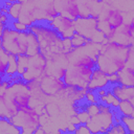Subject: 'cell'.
I'll list each match as a JSON object with an SVG mask.
<instances>
[{"label":"cell","instance_id":"6da1fadb","mask_svg":"<svg viewBox=\"0 0 134 134\" xmlns=\"http://www.w3.org/2000/svg\"><path fill=\"white\" fill-rule=\"evenodd\" d=\"M129 63H133V44L125 45L116 41H106L96 57V68L106 74L117 73Z\"/></svg>","mask_w":134,"mask_h":134},{"label":"cell","instance_id":"7a4b0ae2","mask_svg":"<svg viewBox=\"0 0 134 134\" xmlns=\"http://www.w3.org/2000/svg\"><path fill=\"white\" fill-rule=\"evenodd\" d=\"M0 45L8 53L13 55L31 57L40 52L39 41L35 34L30 30L21 32L5 26L0 36Z\"/></svg>","mask_w":134,"mask_h":134},{"label":"cell","instance_id":"3957f363","mask_svg":"<svg viewBox=\"0 0 134 134\" xmlns=\"http://www.w3.org/2000/svg\"><path fill=\"white\" fill-rule=\"evenodd\" d=\"M28 30L36 35L40 45V52H42L46 58H49L55 53L63 52V39L61 38L59 32L50 26L48 22H36L28 27Z\"/></svg>","mask_w":134,"mask_h":134},{"label":"cell","instance_id":"277c9868","mask_svg":"<svg viewBox=\"0 0 134 134\" xmlns=\"http://www.w3.org/2000/svg\"><path fill=\"white\" fill-rule=\"evenodd\" d=\"M102 44L89 42L85 46L72 48L66 53L68 66H83L90 69L96 68V57L99 52Z\"/></svg>","mask_w":134,"mask_h":134},{"label":"cell","instance_id":"5b68a950","mask_svg":"<svg viewBox=\"0 0 134 134\" xmlns=\"http://www.w3.org/2000/svg\"><path fill=\"white\" fill-rule=\"evenodd\" d=\"M9 121L20 130V133H35L40 127V116L32 107L17 111Z\"/></svg>","mask_w":134,"mask_h":134},{"label":"cell","instance_id":"8992f818","mask_svg":"<svg viewBox=\"0 0 134 134\" xmlns=\"http://www.w3.org/2000/svg\"><path fill=\"white\" fill-rule=\"evenodd\" d=\"M75 32L87 38L90 42L103 44L107 40L105 35L97 28V18L88 17V18H77L74 20Z\"/></svg>","mask_w":134,"mask_h":134},{"label":"cell","instance_id":"52a82bcc","mask_svg":"<svg viewBox=\"0 0 134 134\" xmlns=\"http://www.w3.org/2000/svg\"><path fill=\"white\" fill-rule=\"evenodd\" d=\"M126 22L125 16L116 7L103 8L97 17V28L105 35L110 29L119 28Z\"/></svg>","mask_w":134,"mask_h":134},{"label":"cell","instance_id":"ba28073f","mask_svg":"<svg viewBox=\"0 0 134 134\" xmlns=\"http://www.w3.org/2000/svg\"><path fill=\"white\" fill-rule=\"evenodd\" d=\"M92 71L93 69L83 66H68L63 81L67 87L87 89Z\"/></svg>","mask_w":134,"mask_h":134},{"label":"cell","instance_id":"9c48e42d","mask_svg":"<svg viewBox=\"0 0 134 134\" xmlns=\"http://www.w3.org/2000/svg\"><path fill=\"white\" fill-rule=\"evenodd\" d=\"M46 66H47V58L42 52L28 57L27 69L21 75V79L24 82L39 80L43 74L46 73Z\"/></svg>","mask_w":134,"mask_h":134},{"label":"cell","instance_id":"30bf717a","mask_svg":"<svg viewBox=\"0 0 134 134\" xmlns=\"http://www.w3.org/2000/svg\"><path fill=\"white\" fill-rule=\"evenodd\" d=\"M113 124V109L98 112L95 115L90 116L89 120L86 122L91 133H107Z\"/></svg>","mask_w":134,"mask_h":134},{"label":"cell","instance_id":"8fae6325","mask_svg":"<svg viewBox=\"0 0 134 134\" xmlns=\"http://www.w3.org/2000/svg\"><path fill=\"white\" fill-rule=\"evenodd\" d=\"M39 87L41 92L46 95H57L65 91L67 88L63 79H59L47 73L43 74L39 79Z\"/></svg>","mask_w":134,"mask_h":134},{"label":"cell","instance_id":"7c38bea8","mask_svg":"<svg viewBox=\"0 0 134 134\" xmlns=\"http://www.w3.org/2000/svg\"><path fill=\"white\" fill-rule=\"evenodd\" d=\"M48 23L59 32L62 39H70L75 34L74 21L63 15H58Z\"/></svg>","mask_w":134,"mask_h":134},{"label":"cell","instance_id":"4fadbf2b","mask_svg":"<svg viewBox=\"0 0 134 134\" xmlns=\"http://www.w3.org/2000/svg\"><path fill=\"white\" fill-rule=\"evenodd\" d=\"M59 15H63L71 20L80 18V2L79 0H54Z\"/></svg>","mask_w":134,"mask_h":134},{"label":"cell","instance_id":"5bb4252c","mask_svg":"<svg viewBox=\"0 0 134 134\" xmlns=\"http://www.w3.org/2000/svg\"><path fill=\"white\" fill-rule=\"evenodd\" d=\"M134 37V21L131 19L129 22H125L119 28L116 30V35L113 41L125 45H132Z\"/></svg>","mask_w":134,"mask_h":134},{"label":"cell","instance_id":"9a60e30c","mask_svg":"<svg viewBox=\"0 0 134 134\" xmlns=\"http://www.w3.org/2000/svg\"><path fill=\"white\" fill-rule=\"evenodd\" d=\"M109 86L108 82V74H106L104 71H102L98 68H94L90 77V81L87 86V90L95 91L99 88H105Z\"/></svg>","mask_w":134,"mask_h":134},{"label":"cell","instance_id":"2e32d148","mask_svg":"<svg viewBox=\"0 0 134 134\" xmlns=\"http://www.w3.org/2000/svg\"><path fill=\"white\" fill-rule=\"evenodd\" d=\"M109 90L119 99V100H134V89L133 86H125L121 84H114L108 86Z\"/></svg>","mask_w":134,"mask_h":134},{"label":"cell","instance_id":"e0dca14e","mask_svg":"<svg viewBox=\"0 0 134 134\" xmlns=\"http://www.w3.org/2000/svg\"><path fill=\"white\" fill-rule=\"evenodd\" d=\"M118 75V84L125 86H133L134 85V68L133 63H129L125 68L117 72Z\"/></svg>","mask_w":134,"mask_h":134},{"label":"cell","instance_id":"ac0fdd59","mask_svg":"<svg viewBox=\"0 0 134 134\" xmlns=\"http://www.w3.org/2000/svg\"><path fill=\"white\" fill-rule=\"evenodd\" d=\"M117 111L120 115L134 116V105L130 100H120L117 107Z\"/></svg>","mask_w":134,"mask_h":134},{"label":"cell","instance_id":"d6986e66","mask_svg":"<svg viewBox=\"0 0 134 134\" xmlns=\"http://www.w3.org/2000/svg\"><path fill=\"white\" fill-rule=\"evenodd\" d=\"M98 99H99L100 103H103V104L109 106V107L112 108V109H117L118 104H119V102H120V100H119V99H118V98H117V97H116L110 90H108L107 93H106L104 96L99 97Z\"/></svg>","mask_w":134,"mask_h":134},{"label":"cell","instance_id":"ffe728a7","mask_svg":"<svg viewBox=\"0 0 134 134\" xmlns=\"http://www.w3.org/2000/svg\"><path fill=\"white\" fill-rule=\"evenodd\" d=\"M16 74H17V57L13 55V54H9L5 77H12Z\"/></svg>","mask_w":134,"mask_h":134},{"label":"cell","instance_id":"44dd1931","mask_svg":"<svg viewBox=\"0 0 134 134\" xmlns=\"http://www.w3.org/2000/svg\"><path fill=\"white\" fill-rule=\"evenodd\" d=\"M8 55L9 54L0 45V76H3V77H5V75H6Z\"/></svg>","mask_w":134,"mask_h":134},{"label":"cell","instance_id":"7402d4cb","mask_svg":"<svg viewBox=\"0 0 134 134\" xmlns=\"http://www.w3.org/2000/svg\"><path fill=\"white\" fill-rule=\"evenodd\" d=\"M21 8H22V3L19 1L14 2L9 7H8V17L10 20H18L20 13H21Z\"/></svg>","mask_w":134,"mask_h":134},{"label":"cell","instance_id":"603a6c76","mask_svg":"<svg viewBox=\"0 0 134 134\" xmlns=\"http://www.w3.org/2000/svg\"><path fill=\"white\" fill-rule=\"evenodd\" d=\"M70 42H71L72 48H79V47L85 46V45L88 44L90 41H89L87 38H85V37H83V36H81V35H79V34L75 32V34L70 38Z\"/></svg>","mask_w":134,"mask_h":134},{"label":"cell","instance_id":"cb8c5ba5","mask_svg":"<svg viewBox=\"0 0 134 134\" xmlns=\"http://www.w3.org/2000/svg\"><path fill=\"white\" fill-rule=\"evenodd\" d=\"M28 57L27 55H18L17 57V74L22 75L27 69Z\"/></svg>","mask_w":134,"mask_h":134},{"label":"cell","instance_id":"d4e9b609","mask_svg":"<svg viewBox=\"0 0 134 134\" xmlns=\"http://www.w3.org/2000/svg\"><path fill=\"white\" fill-rule=\"evenodd\" d=\"M120 122L125 126L129 134H134V117L133 116L120 115Z\"/></svg>","mask_w":134,"mask_h":134},{"label":"cell","instance_id":"484cf974","mask_svg":"<svg viewBox=\"0 0 134 134\" xmlns=\"http://www.w3.org/2000/svg\"><path fill=\"white\" fill-rule=\"evenodd\" d=\"M8 25L14 28L15 30L17 31H21V32H24V31H27L28 30V26L26 24H24L23 22L19 21V20H10Z\"/></svg>","mask_w":134,"mask_h":134},{"label":"cell","instance_id":"4316f807","mask_svg":"<svg viewBox=\"0 0 134 134\" xmlns=\"http://www.w3.org/2000/svg\"><path fill=\"white\" fill-rule=\"evenodd\" d=\"M107 133H115V134H126L128 133L125 126L121 124V122H115L113 124L110 129L107 131Z\"/></svg>","mask_w":134,"mask_h":134},{"label":"cell","instance_id":"83f0119b","mask_svg":"<svg viewBox=\"0 0 134 134\" xmlns=\"http://www.w3.org/2000/svg\"><path fill=\"white\" fill-rule=\"evenodd\" d=\"M85 99L89 104H97V103H99V99H98L96 93L94 91H90V90H87V92L85 94Z\"/></svg>","mask_w":134,"mask_h":134},{"label":"cell","instance_id":"f1b7e54d","mask_svg":"<svg viewBox=\"0 0 134 134\" xmlns=\"http://www.w3.org/2000/svg\"><path fill=\"white\" fill-rule=\"evenodd\" d=\"M86 111L88 112V114H89L90 116L95 115L96 113L99 112V109H98V103H97V104H89V105L86 107Z\"/></svg>","mask_w":134,"mask_h":134},{"label":"cell","instance_id":"f546056e","mask_svg":"<svg viewBox=\"0 0 134 134\" xmlns=\"http://www.w3.org/2000/svg\"><path fill=\"white\" fill-rule=\"evenodd\" d=\"M74 133H77V134H84V133L85 134H89L91 132H90V130H89V128L87 127L86 124H79L76 126V128H75Z\"/></svg>","mask_w":134,"mask_h":134},{"label":"cell","instance_id":"4dcf8cb0","mask_svg":"<svg viewBox=\"0 0 134 134\" xmlns=\"http://www.w3.org/2000/svg\"><path fill=\"white\" fill-rule=\"evenodd\" d=\"M76 118H77V120L80 121V124H86V122L89 120L90 115H89V114H88V112L85 110V111L80 112V113L76 115Z\"/></svg>","mask_w":134,"mask_h":134},{"label":"cell","instance_id":"1f68e13d","mask_svg":"<svg viewBox=\"0 0 134 134\" xmlns=\"http://www.w3.org/2000/svg\"><path fill=\"white\" fill-rule=\"evenodd\" d=\"M108 82H109V86L110 85H114V84H118V75L117 73H112L108 75Z\"/></svg>","mask_w":134,"mask_h":134},{"label":"cell","instance_id":"d6a6232c","mask_svg":"<svg viewBox=\"0 0 134 134\" xmlns=\"http://www.w3.org/2000/svg\"><path fill=\"white\" fill-rule=\"evenodd\" d=\"M8 84H9L8 80H7V81H5V77L0 76V94L2 93V91L4 90V88L8 86Z\"/></svg>","mask_w":134,"mask_h":134},{"label":"cell","instance_id":"836d02e7","mask_svg":"<svg viewBox=\"0 0 134 134\" xmlns=\"http://www.w3.org/2000/svg\"><path fill=\"white\" fill-rule=\"evenodd\" d=\"M2 5H3V1H2V0H0V8L2 7Z\"/></svg>","mask_w":134,"mask_h":134},{"label":"cell","instance_id":"e575fe53","mask_svg":"<svg viewBox=\"0 0 134 134\" xmlns=\"http://www.w3.org/2000/svg\"><path fill=\"white\" fill-rule=\"evenodd\" d=\"M91 1H96V2H100V1H103V0H91Z\"/></svg>","mask_w":134,"mask_h":134},{"label":"cell","instance_id":"d590c367","mask_svg":"<svg viewBox=\"0 0 134 134\" xmlns=\"http://www.w3.org/2000/svg\"><path fill=\"white\" fill-rule=\"evenodd\" d=\"M130 1H133V0H130Z\"/></svg>","mask_w":134,"mask_h":134},{"label":"cell","instance_id":"8d00e7d4","mask_svg":"<svg viewBox=\"0 0 134 134\" xmlns=\"http://www.w3.org/2000/svg\"><path fill=\"white\" fill-rule=\"evenodd\" d=\"M2 1H3V0H2Z\"/></svg>","mask_w":134,"mask_h":134}]
</instances>
